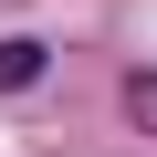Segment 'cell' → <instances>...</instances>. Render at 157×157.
Segmentation results:
<instances>
[{
	"mask_svg": "<svg viewBox=\"0 0 157 157\" xmlns=\"http://www.w3.org/2000/svg\"><path fill=\"white\" fill-rule=\"evenodd\" d=\"M42 63H52V42H32V32H11V42H0V94H21V84H32Z\"/></svg>",
	"mask_w": 157,
	"mask_h": 157,
	"instance_id": "obj_1",
	"label": "cell"
},
{
	"mask_svg": "<svg viewBox=\"0 0 157 157\" xmlns=\"http://www.w3.org/2000/svg\"><path fill=\"white\" fill-rule=\"evenodd\" d=\"M126 105H136V126H157V73H136V84H126Z\"/></svg>",
	"mask_w": 157,
	"mask_h": 157,
	"instance_id": "obj_2",
	"label": "cell"
}]
</instances>
